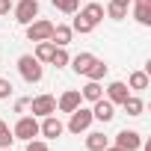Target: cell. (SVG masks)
<instances>
[{"instance_id":"6da1fadb","label":"cell","mask_w":151,"mask_h":151,"mask_svg":"<svg viewBox=\"0 0 151 151\" xmlns=\"http://www.w3.org/2000/svg\"><path fill=\"white\" fill-rule=\"evenodd\" d=\"M74 15H77V18H74V33H92L101 21H104V6L98 3V0H92V3L89 6H83L80 12H74Z\"/></svg>"},{"instance_id":"7a4b0ae2","label":"cell","mask_w":151,"mask_h":151,"mask_svg":"<svg viewBox=\"0 0 151 151\" xmlns=\"http://www.w3.org/2000/svg\"><path fill=\"white\" fill-rule=\"evenodd\" d=\"M18 71H21V77H24L27 83H39V80H42V74H45L42 62H39L33 53H24V56L18 59Z\"/></svg>"},{"instance_id":"3957f363","label":"cell","mask_w":151,"mask_h":151,"mask_svg":"<svg viewBox=\"0 0 151 151\" xmlns=\"http://www.w3.org/2000/svg\"><path fill=\"white\" fill-rule=\"evenodd\" d=\"M12 136H15V139H24V142L36 139V136H39V122H36V116H21L18 124L12 127Z\"/></svg>"},{"instance_id":"277c9868","label":"cell","mask_w":151,"mask_h":151,"mask_svg":"<svg viewBox=\"0 0 151 151\" xmlns=\"http://www.w3.org/2000/svg\"><path fill=\"white\" fill-rule=\"evenodd\" d=\"M95 119H92V110H86V107H77V110H71V119H68V130L71 133H83V130H89V124H92Z\"/></svg>"},{"instance_id":"5b68a950","label":"cell","mask_w":151,"mask_h":151,"mask_svg":"<svg viewBox=\"0 0 151 151\" xmlns=\"http://www.w3.org/2000/svg\"><path fill=\"white\" fill-rule=\"evenodd\" d=\"M50 33H53V24H50V21L36 18V21L27 24V39H30V42H50Z\"/></svg>"},{"instance_id":"8992f818","label":"cell","mask_w":151,"mask_h":151,"mask_svg":"<svg viewBox=\"0 0 151 151\" xmlns=\"http://www.w3.org/2000/svg\"><path fill=\"white\" fill-rule=\"evenodd\" d=\"M15 9V21L18 24H30V21H36V15H39V0H21L18 6H12Z\"/></svg>"},{"instance_id":"52a82bcc","label":"cell","mask_w":151,"mask_h":151,"mask_svg":"<svg viewBox=\"0 0 151 151\" xmlns=\"http://www.w3.org/2000/svg\"><path fill=\"white\" fill-rule=\"evenodd\" d=\"M30 107H33V116H53L56 113V98L53 95H39V98H33L30 101Z\"/></svg>"},{"instance_id":"ba28073f","label":"cell","mask_w":151,"mask_h":151,"mask_svg":"<svg viewBox=\"0 0 151 151\" xmlns=\"http://www.w3.org/2000/svg\"><path fill=\"white\" fill-rule=\"evenodd\" d=\"M116 145L122 151H139L142 148V136L136 130H122V133H116Z\"/></svg>"},{"instance_id":"9c48e42d","label":"cell","mask_w":151,"mask_h":151,"mask_svg":"<svg viewBox=\"0 0 151 151\" xmlns=\"http://www.w3.org/2000/svg\"><path fill=\"white\" fill-rule=\"evenodd\" d=\"M62 130H65V124H62L56 116H45V122L39 124V133H45L47 139H56V136H62Z\"/></svg>"},{"instance_id":"30bf717a","label":"cell","mask_w":151,"mask_h":151,"mask_svg":"<svg viewBox=\"0 0 151 151\" xmlns=\"http://www.w3.org/2000/svg\"><path fill=\"white\" fill-rule=\"evenodd\" d=\"M127 95H130V89H127V83H122V80H116V83L107 86V101H110V104H124Z\"/></svg>"},{"instance_id":"8fae6325","label":"cell","mask_w":151,"mask_h":151,"mask_svg":"<svg viewBox=\"0 0 151 151\" xmlns=\"http://www.w3.org/2000/svg\"><path fill=\"white\" fill-rule=\"evenodd\" d=\"M113 116H116V104L98 98V101H95V110H92V119H98V122H113Z\"/></svg>"},{"instance_id":"7c38bea8","label":"cell","mask_w":151,"mask_h":151,"mask_svg":"<svg viewBox=\"0 0 151 151\" xmlns=\"http://www.w3.org/2000/svg\"><path fill=\"white\" fill-rule=\"evenodd\" d=\"M80 101H83V98H80V89H68V92H62V98H59L56 107H59L62 113H71V110L80 107Z\"/></svg>"},{"instance_id":"4fadbf2b","label":"cell","mask_w":151,"mask_h":151,"mask_svg":"<svg viewBox=\"0 0 151 151\" xmlns=\"http://www.w3.org/2000/svg\"><path fill=\"white\" fill-rule=\"evenodd\" d=\"M71 36H74V30H71L68 24H53V33H50V42H53L56 47H65V45L71 42Z\"/></svg>"},{"instance_id":"5bb4252c","label":"cell","mask_w":151,"mask_h":151,"mask_svg":"<svg viewBox=\"0 0 151 151\" xmlns=\"http://www.w3.org/2000/svg\"><path fill=\"white\" fill-rule=\"evenodd\" d=\"M133 18H136V21H139L142 27H151V0H136Z\"/></svg>"},{"instance_id":"9a60e30c","label":"cell","mask_w":151,"mask_h":151,"mask_svg":"<svg viewBox=\"0 0 151 151\" xmlns=\"http://www.w3.org/2000/svg\"><path fill=\"white\" fill-rule=\"evenodd\" d=\"M80 98H86V101H98V98H104V89H101V80H89L83 89H80Z\"/></svg>"},{"instance_id":"2e32d148","label":"cell","mask_w":151,"mask_h":151,"mask_svg":"<svg viewBox=\"0 0 151 151\" xmlns=\"http://www.w3.org/2000/svg\"><path fill=\"white\" fill-rule=\"evenodd\" d=\"M107 145H110V139H107L101 130H95V133L86 136V148H89V151H104Z\"/></svg>"},{"instance_id":"e0dca14e","label":"cell","mask_w":151,"mask_h":151,"mask_svg":"<svg viewBox=\"0 0 151 151\" xmlns=\"http://www.w3.org/2000/svg\"><path fill=\"white\" fill-rule=\"evenodd\" d=\"M68 62H71V68L77 71V74H86V68L95 62V56H92V53H77L74 59H68Z\"/></svg>"},{"instance_id":"ac0fdd59","label":"cell","mask_w":151,"mask_h":151,"mask_svg":"<svg viewBox=\"0 0 151 151\" xmlns=\"http://www.w3.org/2000/svg\"><path fill=\"white\" fill-rule=\"evenodd\" d=\"M122 107H124V113H127V116H142V110H145L142 98H136V95H127Z\"/></svg>"},{"instance_id":"d6986e66","label":"cell","mask_w":151,"mask_h":151,"mask_svg":"<svg viewBox=\"0 0 151 151\" xmlns=\"http://www.w3.org/2000/svg\"><path fill=\"white\" fill-rule=\"evenodd\" d=\"M86 77H89V80H104V77H107V62L95 59V62L86 68Z\"/></svg>"},{"instance_id":"ffe728a7","label":"cell","mask_w":151,"mask_h":151,"mask_svg":"<svg viewBox=\"0 0 151 151\" xmlns=\"http://www.w3.org/2000/svg\"><path fill=\"white\" fill-rule=\"evenodd\" d=\"M53 42H39V47H36V59L39 62H50V56H53Z\"/></svg>"},{"instance_id":"44dd1931","label":"cell","mask_w":151,"mask_h":151,"mask_svg":"<svg viewBox=\"0 0 151 151\" xmlns=\"http://www.w3.org/2000/svg\"><path fill=\"white\" fill-rule=\"evenodd\" d=\"M130 89H136V92L148 89V71H133L130 74Z\"/></svg>"},{"instance_id":"7402d4cb","label":"cell","mask_w":151,"mask_h":151,"mask_svg":"<svg viewBox=\"0 0 151 151\" xmlns=\"http://www.w3.org/2000/svg\"><path fill=\"white\" fill-rule=\"evenodd\" d=\"M50 3L59 9V12H65V15H74L80 9V0H50Z\"/></svg>"},{"instance_id":"603a6c76","label":"cell","mask_w":151,"mask_h":151,"mask_svg":"<svg viewBox=\"0 0 151 151\" xmlns=\"http://www.w3.org/2000/svg\"><path fill=\"white\" fill-rule=\"evenodd\" d=\"M68 50L65 47H53V56H50V65H56V68H62V65H68Z\"/></svg>"},{"instance_id":"cb8c5ba5","label":"cell","mask_w":151,"mask_h":151,"mask_svg":"<svg viewBox=\"0 0 151 151\" xmlns=\"http://www.w3.org/2000/svg\"><path fill=\"white\" fill-rule=\"evenodd\" d=\"M12 139H15V136H12L9 124H6L3 119H0V148H9V145H12Z\"/></svg>"},{"instance_id":"d4e9b609","label":"cell","mask_w":151,"mask_h":151,"mask_svg":"<svg viewBox=\"0 0 151 151\" xmlns=\"http://www.w3.org/2000/svg\"><path fill=\"white\" fill-rule=\"evenodd\" d=\"M107 15H110L113 21H122V18H127V9H124V6H116V3H110V6H107Z\"/></svg>"},{"instance_id":"484cf974","label":"cell","mask_w":151,"mask_h":151,"mask_svg":"<svg viewBox=\"0 0 151 151\" xmlns=\"http://www.w3.org/2000/svg\"><path fill=\"white\" fill-rule=\"evenodd\" d=\"M27 151H47V142H39V139H30V142H27Z\"/></svg>"},{"instance_id":"4316f807","label":"cell","mask_w":151,"mask_h":151,"mask_svg":"<svg viewBox=\"0 0 151 151\" xmlns=\"http://www.w3.org/2000/svg\"><path fill=\"white\" fill-rule=\"evenodd\" d=\"M12 95V83L9 80H0V98H9Z\"/></svg>"},{"instance_id":"83f0119b","label":"cell","mask_w":151,"mask_h":151,"mask_svg":"<svg viewBox=\"0 0 151 151\" xmlns=\"http://www.w3.org/2000/svg\"><path fill=\"white\" fill-rule=\"evenodd\" d=\"M27 107H30V101H27V98H21V101H15V113H24Z\"/></svg>"},{"instance_id":"f1b7e54d","label":"cell","mask_w":151,"mask_h":151,"mask_svg":"<svg viewBox=\"0 0 151 151\" xmlns=\"http://www.w3.org/2000/svg\"><path fill=\"white\" fill-rule=\"evenodd\" d=\"M12 9V0H0V15H6Z\"/></svg>"},{"instance_id":"f546056e","label":"cell","mask_w":151,"mask_h":151,"mask_svg":"<svg viewBox=\"0 0 151 151\" xmlns=\"http://www.w3.org/2000/svg\"><path fill=\"white\" fill-rule=\"evenodd\" d=\"M110 3H116V6H124V9H127V6H130V0H110Z\"/></svg>"},{"instance_id":"4dcf8cb0","label":"cell","mask_w":151,"mask_h":151,"mask_svg":"<svg viewBox=\"0 0 151 151\" xmlns=\"http://www.w3.org/2000/svg\"><path fill=\"white\" fill-rule=\"evenodd\" d=\"M104 151H122V148H119V145H113V148H110V145H107V148H104Z\"/></svg>"},{"instance_id":"1f68e13d","label":"cell","mask_w":151,"mask_h":151,"mask_svg":"<svg viewBox=\"0 0 151 151\" xmlns=\"http://www.w3.org/2000/svg\"><path fill=\"white\" fill-rule=\"evenodd\" d=\"M0 151H12V148H0Z\"/></svg>"}]
</instances>
